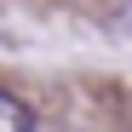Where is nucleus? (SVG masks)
<instances>
[{"instance_id": "obj_1", "label": "nucleus", "mask_w": 132, "mask_h": 132, "mask_svg": "<svg viewBox=\"0 0 132 132\" xmlns=\"http://www.w3.org/2000/svg\"><path fill=\"white\" fill-rule=\"evenodd\" d=\"M0 132H35V115H29L12 92H0Z\"/></svg>"}]
</instances>
